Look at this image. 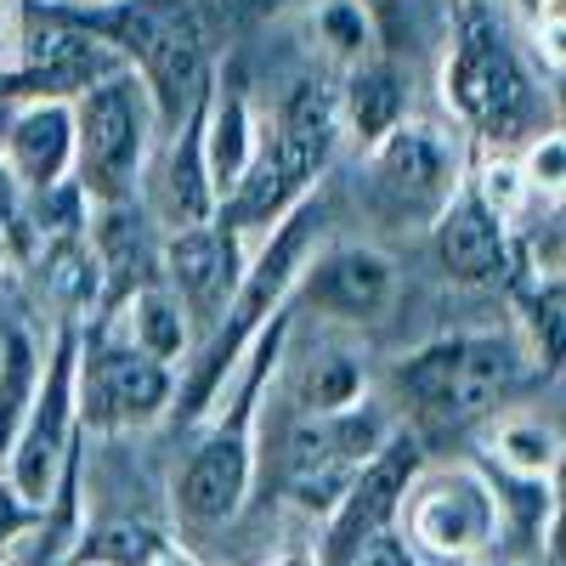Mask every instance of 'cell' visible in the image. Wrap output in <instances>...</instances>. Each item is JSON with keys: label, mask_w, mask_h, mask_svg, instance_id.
Segmentation results:
<instances>
[{"label": "cell", "mask_w": 566, "mask_h": 566, "mask_svg": "<svg viewBox=\"0 0 566 566\" xmlns=\"http://www.w3.org/2000/svg\"><path fill=\"white\" fill-rule=\"evenodd\" d=\"M340 142H346V130H340L335 85L317 80V74H295L290 91L277 97L272 119L261 125V148H255L250 170L216 205V221L244 250L261 244L295 205H306L317 193V181L335 165Z\"/></svg>", "instance_id": "cell-1"}, {"label": "cell", "mask_w": 566, "mask_h": 566, "mask_svg": "<svg viewBox=\"0 0 566 566\" xmlns=\"http://www.w3.org/2000/svg\"><path fill=\"white\" fill-rule=\"evenodd\" d=\"M533 357L515 328H464L419 346L397 368V391L408 402L413 437H464L499 419L515 391L533 380Z\"/></svg>", "instance_id": "cell-2"}, {"label": "cell", "mask_w": 566, "mask_h": 566, "mask_svg": "<svg viewBox=\"0 0 566 566\" xmlns=\"http://www.w3.org/2000/svg\"><path fill=\"white\" fill-rule=\"evenodd\" d=\"M442 97L464 142H476L482 154H515L527 136L544 130V91L499 12L482 0H459L442 63Z\"/></svg>", "instance_id": "cell-3"}, {"label": "cell", "mask_w": 566, "mask_h": 566, "mask_svg": "<svg viewBox=\"0 0 566 566\" xmlns=\"http://www.w3.org/2000/svg\"><path fill=\"white\" fill-rule=\"evenodd\" d=\"M74 114V187L85 205H119L142 193V176L154 165L159 114L130 69H114L69 103Z\"/></svg>", "instance_id": "cell-4"}, {"label": "cell", "mask_w": 566, "mask_h": 566, "mask_svg": "<svg viewBox=\"0 0 566 566\" xmlns=\"http://www.w3.org/2000/svg\"><path fill=\"white\" fill-rule=\"evenodd\" d=\"M464 130L431 114H408L363 148V193L397 227H431V216L464 187Z\"/></svg>", "instance_id": "cell-5"}, {"label": "cell", "mask_w": 566, "mask_h": 566, "mask_svg": "<svg viewBox=\"0 0 566 566\" xmlns=\"http://www.w3.org/2000/svg\"><path fill=\"white\" fill-rule=\"evenodd\" d=\"M397 533L413 544L419 560L476 566L504 533L493 476L476 464H419L397 510Z\"/></svg>", "instance_id": "cell-6"}, {"label": "cell", "mask_w": 566, "mask_h": 566, "mask_svg": "<svg viewBox=\"0 0 566 566\" xmlns=\"http://www.w3.org/2000/svg\"><path fill=\"white\" fill-rule=\"evenodd\" d=\"M176 397V368L136 352L119 328L85 323L80 328V363H74V408H80V437H114L142 431L170 413Z\"/></svg>", "instance_id": "cell-7"}, {"label": "cell", "mask_w": 566, "mask_h": 566, "mask_svg": "<svg viewBox=\"0 0 566 566\" xmlns=\"http://www.w3.org/2000/svg\"><path fill=\"white\" fill-rule=\"evenodd\" d=\"M114 69L125 63L91 29H80L57 0H18V34L12 63L0 69V103H74Z\"/></svg>", "instance_id": "cell-8"}, {"label": "cell", "mask_w": 566, "mask_h": 566, "mask_svg": "<svg viewBox=\"0 0 566 566\" xmlns=\"http://www.w3.org/2000/svg\"><path fill=\"white\" fill-rule=\"evenodd\" d=\"M391 431H397V413L374 397H357L328 413H306L283 442V493L306 515H328L357 470L386 448Z\"/></svg>", "instance_id": "cell-9"}, {"label": "cell", "mask_w": 566, "mask_h": 566, "mask_svg": "<svg viewBox=\"0 0 566 566\" xmlns=\"http://www.w3.org/2000/svg\"><path fill=\"white\" fill-rule=\"evenodd\" d=\"M74 363H80V323H57L52 346L40 357V386H34V402H29V419L12 442V459H7V476L29 504H45L63 476L69 453L85 442L80 437V408H74Z\"/></svg>", "instance_id": "cell-10"}, {"label": "cell", "mask_w": 566, "mask_h": 566, "mask_svg": "<svg viewBox=\"0 0 566 566\" xmlns=\"http://www.w3.org/2000/svg\"><path fill=\"white\" fill-rule=\"evenodd\" d=\"M419 464H424V442L408 431V424H397V431L386 437V448L352 476V488L340 493V504L323 515L317 566H352V555H357L374 533L397 527L402 493H408V482L419 476Z\"/></svg>", "instance_id": "cell-11"}, {"label": "cell", "mask_w": 566, "mask_h": 566, "mask_svg": "<svg viewBox=\"0 0 566 566\" xmlns=\"http://www.w3.org/2000/svg\"><path fill=\"white\" fill-rule=\"evenodd\" d=\"M250 250L232 239L221 221H199V227H176L159 239V283L181 301L187 323H193V346L221 323L232 290L244 277Z\"/></svg>", "instance_id": "cell-12"}, {"label": "cell", "mask_w": 566, "mask_h": 566, "mask_svg": "<svg viewBox=\"0 0 566 566\" xmlns=\"http://www.w3.org/2000/svg\"><path fill=\"white\" fill-rule=\"evenodd\" d=\"M397 301V261L380 244H317L295 277V312H317L335 323H374Z\"/></svg>", "instance_id": "cell-13"}, {"label": "cell", "mask_w": 566, "mask_h": 566, "mask_svg": "<svg viewBox=\"0 0 566 566\" xmlns=\"http://www.w3.org/2000/svg\"><path fill=\"white\" fill-rule=\"evenodd\" d=\"M424 232H431L437 266L459 283V290H504V283L515 277V232L499 210L482 205V193L470 181L431 216Z\"/></svg>", "instance_id": "cell-14"}, {"label": "cell", "mask_w": 566, "mask_h": 566, "mask_svg": "<svg viewBox=\"0 0 566 566\" xmlns=\"http://www.w3.org/2000/svg\"><path fill=\"white\" fill-rule=\"evenodd\" d=\"M0 176L18 193H45V187L74 181V114H69V103H7Z\"/></svg>", "instance_id": "cell-15"}, {"label": "cell", "mask_w": 566, "mask_h": 566, "mask_svg": "<svg viewBox=\"0 0 566 566\" xmlns=\"http://www.w3.org/2000/svg\"><path fill=\"white\" fill-rule=\"evenodd\" d=\"M148 216L165 232L216 221V187H210V165H205V91H199V103L165 130V154H159V170H154Z\"/></svg>", "instance_id": "cell-16"}, {"label": "cell", "mask_w": 566, "mask_h": 566, "mask_svg": "<svg viewBox=\"0 0 566 566\" xmlns=\"http://www.w3.org/2000/svg\"><path fill=\"white\" fill-rule=\"evenodd\" d=\"M255 148H261V119L250 103V85L239 69H216L205 85V165H210L216 205L239 187Z\"/></svg>", "instance_id": "cell-17"}, {"label": "cell", "mask_w": 566, "mask_h": 566, "mask_svg": "<svg viewBox=\"0 0 566 566\" xmlns=\"http://www.w3.org/2000/svg\"><path fill=\"white\" fill-rule=\"evenodd\" d=\"M335 103H340V130H352L363 148L374 136H386L397 119H408V74L397 69L391 52H374L363 63L346 69L340 91H335Z\"/></svg>", "instance_id": "cell-18"}, {"label": "cell", "mask_w": 566, "mask_h": 566, "mask_svg": "<svg viewBox=\"0 0 566 566\" xmlns=\"http://www.w3.org/2000/svg\"><path fill=\"white\" fill-rule=\"evenodd\" d=\"M97 323L119 328L136 352H148V357H159V363H170V368L187 363V352H193V323H187L181 301L165 290L159 277L142 283L136 295H125V301H119L108 317H97Z\"/></svg>", "instance_id": "cell-19"}, {"label": "cell", "mask_w": 566, "mask_h": 566, "mask_svg": "<svg viewBox=\"0 0 566 566\" xmlns=\"http://www.w3.org/2000/svg\"><path fill=\"white\" fill-rule=\"evenodd\" d=\"M40 340L23 317L0 323V470L12 459V442L29 419V402H34V386H40Z\"/></svg>", "instance_id": "cell-20"}, {"label": "cell", "mask_w": 566, "mask_h": 566, "mask_svg": "<svg viewBox=\"0 0 566 566\" xmlns=\"http://www.w3.org/2000/svg\"><path fill=\"white\" fill-rule=\"evenodd\" d=\"M493 464L504 470V476H527V482H544L549 470H555V431H544V419H499L493 424Z\"/></svg>", "instance_id": "cell-21"}, {"label": "cell", "mask_w": 566, "mask_h": 566, "mask_svg": "<svg viewBox=\"0 0 566 566\" xmlns=\"http://www.w3.org/2000/svg\"><path fill=\"white\" fill-rule=\"evenodd\" d=\"M312 34L328 57H335L340 69L363 63L380 52V34H374L368 12L357 7V0H317V12H312Z\"/></svg>", "instance_id": "cell-22"}, {"label": "cell", "mask_w": 566, "mask_h": 566, "mask_svg": "<svg viewBox=\"0 0 566 566\" xmlns=\"http://www.w3.org/2000/svg\"><path fill=\"white\" fill-rule=\"evenodd\" d=\"M165 538L142 522H108L91 538H80L74 549V566H159L165 560Z\"/></svg>", "instance_id": "cell-23"}, {"label": "cell", "mask_w": 566, "mask_h": 566, "mask_svg": "<svg viewBox=\"0 0 566 566\" xmlns=\"http://www.w3.org/2000/svg\"><path fill=\"white\" fill-rule=\"evenodd\" d=\"M368 386V374L352 352H328V357H312L306 368V386H301V408L306 413H328V408H346L357 402Z\"/></svg>", "instance_id": "cell-24"}, {"label": "cell", "mask_w": 566, "mask_h": 566, "mask_svg": "<svg viewBox=\"0 0 566 566\" xmlns=\"http://www.w3.org/2000/svg\"><path fill=\"white\" fill-rule=\"evenodd\" d=\"M40 515V504H29L7 476H0V566L12 560V549H18V538L29 533V522Z\"/></svg>", "instance_id": "cell-25"}, {"label": "cell", "mask_w": 566, "mask_h": 566, "mask_svg": "<svg viewBox=\"0 0 566 566\" xmlns=\"http://www.w3.org/2000/svg\"><path fill=\"white\" fill-rule=\"evenodd\" d=\"M352 566H424V560L413 555V544H408L397 527H386V533H374V538L352 555Z\"/></svg>", "instance_id": "cell-26"}, {"label": "cell", "mask_w": 566, "mask_h": 566, "mask_svg": "<svg viewBox=\"0 0 566 566\" xmlns=\"http://www.w3.org/2000/svg\"><path fill=\"white\" fill-rule=\"evenodd\" d=\"M357 7L368 12L374 34H380V45H391L397 29H402V18H408V0H357Z\"/></svg>", "instance_id": "cell-27"}, {"label": "cell", "mask_w": 566, "mask_h": 566, "mask_svg": "<svg viewBox=\"0 0 566 566\" xmlns=\"http://www.w3.org/2000/svg\"><path fill=\"white\" fill-rule=\"evenodd\" d=\"M12 34H18V0H0V69L12 63Z\"/></svg>", "instance_id": "cell-28"}, {"label": "cell", "mask_w": 566, "mask_h": 566, "mask_svg": "<svg viewBox=\"0 0 566 566\" xmlns=\"http://www.w3.org/2000/svg\"><path fill=\"white\" fill-rule=\"evenodd\" d=\"M272 566H317V549H306V544H290V549H283Z\"/></svg>", "instance_id": "cell-29"}, {"label": "cell", "mask_w": 566, "mask_h": 566, "mask_svg": "<svg viewBox=\"0 0 566 566\" xmlns=\"http://www.w3.org/2000/svg\"><path fill=\"white\" fill-rule=\"evenodd\" d=\"M0 266H7V244H0Z\"/></svg>", "instance_id": "cell-30"}]
</instances>
